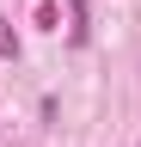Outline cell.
Here are the masks:
<instances>
[{"mask_svg": "<svg viewBox=\"0 0 141 147\" xmlns=\"http://www.w3.org/2000/svg\"><path fill=\"white\" fill-rule=\"evenodd\" d=\"M0 55H6V61L19 55V37H12V25H6V12H0Z\"/></svg>", "mask_w": 141, "mask_h": 147, "instance_id": "obj_2", "label": "cell"}, {"mask_svg": "<svg viewBox=\"0 0 141 147\" xmlns=\"http://www.w3.org/2000/svg\"><path fill=\"white\" fill-rule=\"evenodd\" d=\"M67 37H74V43L92 37V25H86V0H67Z\"/></svg>", "mask_w": 141, "mask_h": 147, "instance_id": "obj_1", "label": "cell"}]
</instances>
